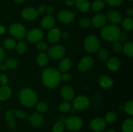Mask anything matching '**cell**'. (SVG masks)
I'll use <instances>...</instances> for the list:
<instances>
[{
	"mask_svg": "<svg viewBox=\"0 0 133 132\" xmlns=\"http://www.w3.org/2000/svg\"><path fill=\"white\" fill-rule=\"evenodd\" d=\"M71 79V75L69 73H64L61 75V80L64 82H69Z\"/></svg>",
	"mask_w": 133,
	"mask_h": 132,
	"instance_id": "46",
	"label": "cell"
},
{
	"mask_svg": "<svg viewBox=\"0 0 133 132\" xmlns=\"http://www.w3.org/2000/svg\"><path fill=\"white\" fill-rule=\"evenodd\" d=\"M99 58L100 60L103 61H105L107 60L109 57V51L107 49L103 47L99 49Z\"/></svg>",
	"mask_w": 133,
	"mask_h": 132,
	"instance_id": "33",
	"label": "cell"
},
{
	"mask_svg": "<svg viewBox=\"0 0 133 132\" xmlns=\"http://www.w3.org/2000/svg\"><path fill=\"white\" fill-rule=\"evenodd\" d=\"M123 52L127 56L132 57L133 56V43L131 41H128L123 46Z\"/></svg>",
	"mask_w": 133,
	"mask_h": 132,
	"instance_id": "28",
	"label": "cell"
},
{
	"mask_svg": "<svg viewBox=\"0 0 133 132\" xmlns=\"http://www.w3.org/2000/svg\"><path fill=\"white\" fill-rule=\"evenodd\" d=\"M48 55L53 60H58L65 54V48L62 45H55L48 49Z\"/></svg>",
	"mask_w": 133,
	"mask_h": 132,
	"instance_id": "8",
	"label": "cell"
},
{
	"mask_svg": "<svg viewBox=\"0 0 133 132\" xmlns=\"http://www.w3.org/2000/svg\"><path fill=\"white\" fill-rule=\"evenodd\" d=\"M61 31L58 28H51L48 32V40L49 42L54 43L57 42L61 38Z\"/></svg>",
	"mask_w": 133,
	"mask_h": 132,
	"instance_id": "20",
	"label": "cell"
},
{
	"mask_svg": "<svg viewBox=\"0 0 133 132\" xmlns=\"http://www.w3.org/2000/svg\"><path fill=\"white\" fill-rule=\"evenodd\" d=\"M14 114L18 118L20 119H25L27 118V115L25 111L22 110H14Z\"/></svg>",
	"mask_w": 133,
	"mask_h": 132,
	"instance_id": "41",
	"label": "cell"
},
{
	"mask_svg": "<svg viewBox=\"0 0 133 132\" xmlns=\"http://www.w3.org/2000/svg\"><path fill=\"white\" fill-rule=\"evenodd\" d=\"M84 48L89 53H96L101 47V41L94 35H89L84 40Z\"/></svg>",
	"mask_w": 133,
	"mask_h": 132,
	"instance_id": "4",
	"label": "cell"
},
{
	"mask_svg": "<svg viewBox=\"0 0 133 132\" xmlns=\"http://www.w3.org/2000/svg\"><path fill=\"white\" fill-rule=\"evenodd\" d=\"M14 1H15V2L18 3H21L23 2L24 0H14Z\"/></svg>",
	"mask_w": 133,
	"mask_h": 132,
	"instance_id": "55",
	"label": "cell"
},
{
	"mask_svg": "<svg viewBox=\"0 0 133 132\" xmlns=\"http://www.w3.org/2000/svg\"><path fill=\"white\" fill-rule=\"evenodd\" d=\"M27 50V45L25 42L23 41H20L18 42V43L16 45V50L19 54L24 53Z\"/></svg>",
	"mask_w": 133,
	"mask_h": 132,
	"instance_id": "34",
	"label": "cell"
},
{
	"mask_svg": "<svg viewBox=\"0 0 133 132\" xmlns=\"http://www.w3.org/2000/svg\"><path fill=\"white\" fill-rule=\"evenodd\" d=\"M5 51L3 50V49L1 47H0V62L3 60L5 58Z\"/></svg>",
	"mask_w": 133,
	"mask_h": 132,
	"instance_id": "50",
	"label": "cell"
},
{
	"mask_svg": "<svg viewBox=\"0 0 133 132\" xmlns=\"http://www.w3.org/2000/svg\"><path fill=\"white\" fill-rule=\"evenodd\" d=\"M71 65H72L71 61L69 58H64L59 63V70L62 72H66L71 68Z\"/></svg>",
	"mask_w": 133,
	"mask_h": 132,
	"instance_id": "24",
	"label": "cell"
},
{
	"mask_svg": "<svg viewBox=\"0 0 133 132\" xmlns=\"http://www.w3.org/2000/svg\"><path fill=\"white\" fill-rule=\"evenodd\" d=\"M120 28L116 25H109L101 31V37L108 41L114 42L119 40L121 35Z\"/></svg>",
	"mask_w": 133,
	"mask_h": 132,
	"instance_id": "3",
	"label": "cell"
},
{
	"mask_svg": "<svg viewBox=\"0 0 133 132\" xmlns=\"http://www.w3.org/2000/svg\"><path fill=\"white\" fill-rule=\"evenodd\" d=\"M36 48L42 53L47 51L49 49L48 44L44 41H38L37 44H36Z\"/></svg>",
	"mask_w": 133,
	"mask_h": 132,
	"instance_id": "39",
	"label": "cell"
},
{
	"mask_svg": "<svg viewBox=\"0 0 133 132\" xmlns=\"http://www.w3.org/2000/svg\"><path fill=\"white\" fill-rule=\"evenodd\" d=\"M55 23V21L54 18L52 16L48 15L43 18L41 21V25L44 29L51 30L54 27Z\"/></svg>",
	"mask_w": 133,
	"mask_h": 132,
	"instance_id": "19",
	"label": "cell"
},
{
	"mask_svg": "<svg viewBox=\"0 0 133 132\" xmlns=\"http://www.w3.org/2000/svg\"><path fill=\"white\" fill-rule=\"evenodd\" d=\"M75 4L77 9L83 12H88L90 8V3L88 0H75Z\"/></svg>",
	"mask_w": 133,
	"mask_h": 132,
	"instance_id": "21",
	"label": "cell"
},
{
	"mask_svg": "<svg viewBox=\"0 0 133 132\" xmlns=\"http://www.w3.org/2000/svg\"><path fill=\"white\" fill-rule=\"evenodd\" d=\"M59 110L62 113H68L71 110V104L68 102H64L59 106Z\"/></svg>",
	"mask_w": 133,
	"mask_h": 132,
	"instance_id": "35",
	"label": "cell"
},
{
	"mask_svg": "<svg viewBox=\"0 0 133 132\" xmlns=\"http://www.w3.org/2000/svg\"><path fill=\"white\" fill-rule=\"evenodd\" d=\"M10 33L14 38L22 40L26 36V28L23 25L20 23H14L9 28Z\"/></svg>",
	"mask_w": 133,
	"mask_h": 132,
	"instance_id": "6",
	"label": "cell"
},
{
	"mask_svg": "<svg viewBox=\"0 0 133 132\" xmlns=\"http://www.w3.org/2000/svg\"><path fill=\"white\" fill-rule=\"evenodd\" d=\"M48 104L45 103L44 102H40L38 103L37 106H36V109L40 112H45L48 111Z\"/></svg>",
	"mask_w": 133,
	"mask_h": 132,
	"instance_id": "38",
	"label": "cell"
},
{
	"mask_svg": "<svg viewBox=\"0 0 133 132\" xmlns=\"http://www.w3.org/2000/svg\"><path fill=\"white\" fill-rule=\"evenodd\" d=\"M8 80H9V79H8L7 76H6V75L3 74V75H0V84H1L3 86V85H5L7 84Z\"/></svg>",
	"mask_w": 133,
	"mask_h": 132,
	"instance_id": "45",
	"label": "cell"
},
{
	"mask_svg": "<svg viewBox=\"0 0 133 132\" xmlns=\"http://www.w3.org/2000/svg\"><path fill=\"white\" fill-rule=\"evenodd\" d=\"M58 20L64 23H70L74 21L75 18V14L69 10H61L58 12Z\"/></svg>",
	"mask_w": 133,
	"mask_h": 132,
	"instance_id": "11",
	"label": "cell"
},
{
	"mask_svg": "<svg viewBox=\"0 0 133 132\" xmlns=\"http://www.w3.org/2000/svg\"><path fill=\"white\" fill-rule=\"evenodd\" d=\"M4 45L9 49H12L16 47V42L12 38H6L4 41Z\"/></svg>",
	"mask_w": 133,
	"mask_h": 132,
	"instance_id": "36",
	"label": "cell"
},
{
	"mask_svg": "<svg viewBox=\"0 0 133 132\" xmlns=\"http://www.w3.org/2000/svg\"><path fill=\"white\" fill-rule=\"evenodd\" d=\"M106 1L109 5L113 6H116L120 5L123 2V0H106Z\"/></svg>",
	"mask_w": 133,
	"mask_h": 132,
	"instance_id": "43",
	"label": "cell"
},
{
	"mask_svg": "<svg viewBox=\"0 0 133 132\" xmlns=\"http://www.w3.org/2000/svg\"><path fill=\"white\" fill-rule=\"evenodd\" d=\"M105 132H116V131L114 130H113V129H109V130L106 131Z\"/></svg>",
	"mask_w": 133,
	"mask_h": 132,
	"instance_id": "56",
	"label": "cell"
},
{
	"mask_svg": "<svg viewBox=\"0 0 133 132\" xmlns=\"http://www.w3.org/2000/svg\"><path fill=\"white\" fill-rule=\"evenodd\" d=\"M126 14L127 15L129 16H132L133 15V9L132 8H130V9H127V11H126Z\"/></svg>",
	"mask_w": 133,
	"mask_h": 132,
	"instance_id": "52",
	"label": "cell"
},
{
	"mask_svg": "<svg viewBox=\"0 0 133 132\" xmlns=\"http://www.w3.org/2000/svg\"><path fill=\"white\" fill-rule=\"evenodd\" d=\"M49 60V57L45 54V53H41L38 54L37 58H36V62L38 65L40 66H44L48 63Z\"/></svg>",
	"mask_w": 133,
	"mask_h": 132,
	"instance_id": "26",
	"label": "cell"
},
{
	"mask_svg": "<svg viewBox=\"0 0 133 132\" xmlns=\"http://www.w3.org/2000/svg\"><path fill=\"white\" fill-rule=\"evenodd\" d=\"M72 104L75 109L83 111L88 108L90 106V100L85 96L79 95L74 98Z\"/></svg>",
	"mask_w": 133,
	"mask_h": 132,
	"instance_id": "7",
	"label": "cell"
},
{
	"mask_svg": "<svg viewBox=\"0 0 133 132\" xmlns=\"http://www.w3.org/2000/svg\"><path fill=\"white\" fill-rule=\"evenodd\" d=\"M129 39V36L127 35V34H126L125 32H123V33H121L120 38H119V40H121V41L122 42H125L127 40Z\"/></svg>",
	"mask_w": 133,
	"mask_h": 132,
	"instance_id": "47",
	"label": "cell"
},
{
	"mask_svg": "<svg viewBox=\"0 0 133 132\" xmlns=\"http://www.w3.org/2000/svg\"><path fill=\"white\" fill-rule=\"evenodd\" d=\"M65 125L64 122L58 121L54 124L52 129V132H64Z\"/></svg>",
	"mask_w": 133,
	"mask_h": 132,
	"instance_id": "31",
	"label": "cell"
},
{
	"mask_svg": "<svg viewBox=\"0 0 133 132\" xmlns=\"http://www.w3.org/2000/svg\"><path fill=\"white\" fill-rule=\"evenodd\" d=\"M65 3L67 6H72L75 5V1H74V0H66Z\"/></svg>",
	"mask_w": 133,
	"mask_h": 132,
	"instance_id": "51",
	"label": "cell"
},
{
	"mask_svg": "<svg viewBox=\"0 0 133 132\" xmlns=\"http://www.w3.org/2000/svg\"><path fill=\"white\" fill-rule=\"evenodd\" d=\"M94 60L90 56H85L81 60L78 64V69L81 72L88 71L93 66Z\"/></svg>",
	"mask_w": 133,
	"mask_h": 132,
	"instance_id": "12",
	"label": "cell"
},
{
	"mask_svg": "<svg viewBox=\"0 0 133 132\" xmlns=\"http://www.w3.org/2000/svg\"><path fill=\"white\" fill-rule=\"evenodd\" d=\"M116 119V115L114 112H109L105 116V121H107L109 122H112L115 121Z\"/></svg>",
	"mask_w": 133,
	"mask_h": 132,
	"instance_id": "40",
	"label": "cell"
},
{
	"mask_svg": "<svg viewBox=\"0 0 133 132\" xmlns=\"http://www.w3.org/2000/svg\"><path fill=\"white\" fill-rule=\"evenodd\" d=\"M99 84L105 89H109L112 87L114 82L113 80L108 75H102L99 78Z\"/></svg>",
	"mask_w": 133,
	"mask_h": 132,
	"instance_id": "18",
	"label": "cell"
},
{
	"mask_svg": "<svg viewBox=\"0 0 133 132\" xmlns=\"http://www.w3.org/2000/svg\"><path fill=\"white\" fill-rule=\"evenodd\" d=\"M105 5V1L103 0H96L92 5V9L94 11H100Z\"/></svg>",
	"mask_w": 133,
	"mask_h": 132,
	"instance_id": "29",
	"label": "cell"
},
{
	"mask_svg": "<svg viewBox=\"0 0 133 132\" xmlns=\"http://www.w3.org/2000/svg\"><path fill=\"white\" fill-rule=\"evenodd\" d=\"M124 109L127 113L132 116L133 115V102L132 101H129L126 103L124 106Z\"/></svg>",
	"mask_w": 133,
	"mask_h": 132,
	"instance_id": "37",
	"label": "cell"
},
{
	"mask_svg": "<svg viewBox=\"0 0 133 132\" xmlns=\"http://www.w3.org/2000/svg\"><path fill=\"white\" fill-rule=\"evenodd\" d=\"M64 122L66 128L71 131L79 130L83 125V119L78 116H70L65 120Z\"/></svg>",
	"mask_w": 133,
	"mask_h": 132,
	"instance_id": "5",
	"label": "cell"
},
{
	"mask_svg": "<svg viewBox=\"0 0 133 132\" xmlns=\"http://www.w3.org/2000/svg\"><path fill=\"white\" fill-rule=\"evenodd\" d=\"M123 132H133V119L130 117L124 120L122 125Z\"/></svg>",
	"mask_w": 133,
	"mask_h": 132,
	"instance_id": "23",
	"label": "cell"
},
{
	"mask_svg": "<svg viewBox=\"0 0 133 132\" xmlns=\"http://www.w3.org/2000/svg\"><path fill=\"white\" fill-rule=\"evenodd\" d=\"M30 123L36 128H40L44 124V117L38 113H34L29 116Z\"/></svg>",
	"mask_w": 133,
	"mask_h": 132,
	"instance_id": "13",
	"label": "cell"
},
{
	"mask_svg": "<svg viewBox=\"0 0 133 132\" xmlns=\"http://www.w3.org/2000/svg\"><path fill=\"white\" fill-rule=\"evenodd\" d=\"M90 128L95 132H101L106 128V121L102 118H96L90 123Z\"/></svg>",
	"mask_w": 133,
	"mask_h": 132,
	"instance_id": "9",
	"label": "cell"
},
{
	"mask_svg": "<svg viewBox=\"0 0 133 132\" xmlns=\"http://www.w3.org/2000/svg\"><path fill=\"white\" fill-rule=\"evenodd\" d=\"M11 95V90L7 86L3 85L0 88V100H6Z\"/></svg>",
	"mask_w": 133,
	"mask_h": 132,
	"instance_id": "25",
	"label": "cell"
},
{
	"mask_svg": "<svg viewBox=\"0 0 133 132\" xmlns=\"http://www.w3.org/2000/svg\"><path fill=\"white\" fill-rule=\"evenodd\" d=\"M42 80L45 87L53 89L59 84L61 81V73L55 68L45 69L42 75Z\"/></svg>",
	"mask_w": 133,
	"mask_h": 132,
	"instance_id": "1",
	"label": "cell"
},
{
	"mask_svg": "<svg viewBox=\"0 0 133 132\" xmlns=\"http://www.w3.org/2000/svg\"><path fill=\"white\" fill-rule=\"evenodd\" d=\"M19 99L22 105L27 107H32L37 102L38 96L32 89L23 88L19 93Z\"/></svg>",
	"mask_w": 133,
	"mask_h": 132,
	"instance_id": "2",
	"label": "cell"
},
{
	"mask_svg": "<svg viewBox=\"0 0 133 132\" xmlns=\"http://www.w3.org/2000/svg\"><path fill=\"white\" fill-rule=\"evenodd\" d=\"M38 15L37 10L34 8L29 7L26 8L22 11V16L23 18L27 20H32L35 19Z\"/></svg>",
	"mask_w": 133,
	"mask_h": 132,
	"instance_id": "15",
	"label": "cell"
},
{
	"mask_svg": "<svg viewBox=\"0 0 133 132\" xmlns=\"http://www.w3.org/2000/svg\"><path fill=\"white\" fill-rule=\"evenodd\" d=\"M113 49L116 53H119L122 49V45L118 41H114L113 44Z\"/></svg>",
	"mask_w": 133,
	"mask_h": 132,
	"instance_id": "44",
	"label": "cell"
},
{
	"mask_svg": "<svg viewBox=\"0 0 133 132\" xmlns=\"http://www.w3.org/2000/svg\"><path fill=\"white\" fill-rule=\"evenodd\" d=\"M79 25L83 27H88L91 25V20L88 18H83L79 21Z\"/></svg>",
	"mask_w": 133,
	"mask_h": 132,
	"instance_id": "42",
	"label": "cell"
},
{
	"mask_svg": "<svg viewBox=\"0 0 133 132\" xmlns=\"http://www.w3.org/2000/svg\"><path fill=\"white\" fill-rule=\"evenodd\" d=\"M45 12L48 13V15L51 16L53 14V13L54 12V8L52 6H49L48 7H46V11Z\"/></svg>",
	"mask_w": 133,
	"mask_h": 132,
	"instance_id": "49",
	"label": "cell"
},
{
	"mask_svg": "<svg viewBox=\"0 0 133 132\" xmlns=\"http://www.w3.org/2000/svg\"><path fill=\"white\" fill-rule=\"evenodd\" d=\"M120 63L119 60L116 57H112L107 61V67L112 71H116L119 69Z\"/></svg>",
	"mask_w": 133,
	"mask_h": 132,
	"instance_id": "22",
	"label": "cell"
},
{
	"mask_svg": "<svg viewBox=\"0 0 133 132\" xmlns=\"http://www.w3.org/2000/svg\"><path fill=\"white\" fill-rule=\"evenodd\" d=\"M5 32V28L3 27H0V34H3Z\"/></svg>",
	"mask_w": 133,
	"mask_h": 132,
	"instance_id": "54",
	"label": "cell"
},
{
	"mask_svg": "<svg viewBox=\"0 0 133 132\" xmlns=\"http://www.w3.org/2000/svg\"><path fill=\"white\" fill-rule=\"evenodd\" d=\"M61 93L62 98L67 101L72 100L74 98V95H75V92H74V89L70 85L64 86L61 89Z\"/></svg>",
	"mask_w": 133,
	"mask_h": 132,
	"instance_id": "17",
	"label": "cell"
},
{
	"mask_svg": "<svg viewBox=\"0 0 133 132\" xmlns=\"http://www.w3.org/2000/svg\"><path fill=\"white\" fill-rule=\"evenodd\" d=\"M37 11L38 12V14L39 13H40V14H44V13H45V11H46V6H44V5H41V6H40L38 7Z\"/></svg>",
	"mask_w": 133,
	"mask_h": 132,
	"instance_id": "48",
	"label": "cell"
},
{
	"mask_svg": "<svg viewBox=\"0 0 133 132\" xmlns=\"http://www.w3.org/2000/svg\"><path fill=\"white\" fill-rule=\"evenodd\" d=\"M5 65H6V67H9L10 69H15L18 67V62L15 58H10L6 60Z\"/></svg>",
	"mask_w": 133,
	"mask_h": 132,
	"instance_id": "32",
	"label": "cell"
},
{
	"mask_svg": "<svg viewBox=\"0 0 133 132\" xmlns=\"http://www.w3.org/2000/svg\"><path fill=\"white\" fill-rule=\"evenodd\" d=\"M108 19L114 24H118L122 21V16L118 11L115 10H110L107 12Z\"/></svg>",
	"mask_w": 133,
	"mask_h": 132,
	"instance_id": "16",
	"label": "cell"
},
{
	"mask_svg": "<svg viewBox=\"0 0 133 132\" xmlns=\"http://www.w3.org/2000/svg\"><path fill=\"white\" fill-rule=\"evenodd\" d=\"M107 20V16H105L103 14H99L93 17L91 21V23L94 27L99 28V27H103L106 24Z\"/></svg>",
	"mask_w": 133,
	"mask_h": 132,
	"instance_id": "14",
	"label": "cell"
},
{
	"mask_svg": "<svg viewBox=\"0 0 133 132\" xmlns=\"http://www.w3.org/2000/svg\"><path fill=\"white\" fill-rule=\"evenodd\" d=\"M27 38L29 41L31 43H35L40 41L43 37V32L38 28H35L30 30L27 34Z\"/></svg>",
	"mask_w": 133,
	"mask_h": 132,
	"instance_id": "10",
	"label": "cell"
},
{
	"mask_svg": "<svg viewBox=\"0 0 133 132\" xmlns=\"http://www.w3.org/2000/svg\"><path fill=\"white\" fill-rule=\"evenodd\" d=\"M128 1H132L133 0H128Z\"/></svg>",
	"mask_w": 133,
	"mask_h": 132,
	"instance_id": "57",
	"label": "cell"
},
{
	"mask_svg": "<svg viewBox=\"0 0 133 132\" xmlns=\"http://www.w3.org/2000/svg\"><path fill=\"white\" fill-rule=\"evenodd\" d=\"M61 36H62L63 38H68L70 36V34H69V33L68 32H64L63 33L61 34Z\"/></svg>",
	"mask_w": 133,
	"mask_h": 132,
	"instance_id": "53",
	"label": "cell"
},
{
	"mask_svg": "<svg viewBox=\"0 0 133 132\" xmlns=\"http://www.w3.org/2000/svg\"><path fill=\"white\" fill-rule=\"evenodd\" d=\"M122 26L127 31H131L133 28V21L131 18H125L122 22Z\"/></svg>",
	"mask_w": 133,
	"mask_h": 132,
	"instance_id": "30",
	"label": "cell"
},
{
	"mask_svg": "<svg viewBox=\"0 0 133 132\" xmlns=\"http://www.w3.org/2000/svg\"><path fill=\"white\" fill-rule=\"evenodd\" d=\"M6 116V120L7 121L8 124L10 128L14 129L16 128V122L14 121V116H13V111L12 110H8L5 114Z\"/></svg>",
	"mask_w": 133,
	"mask_h": 132,
	"instance_id": "27",
	"label": "cell"
}]
</instances>
